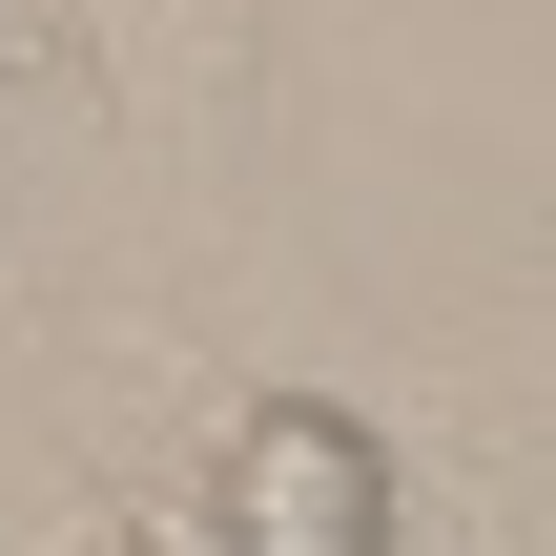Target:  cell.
<instances>
[{"label":"cell","instance_id":"1","mask_svg":"<svg viewBox=\"0 0 556 556\" xmlns=\"http://www.w3.org/2000/svg\"><path fill=\"white\" fill-rule=\"evenodd\" d=\"M206 556H392V433L330 392H248L206 454Z\"/></svg>","mask_w":556,"mask_h":556}]
</instances>
